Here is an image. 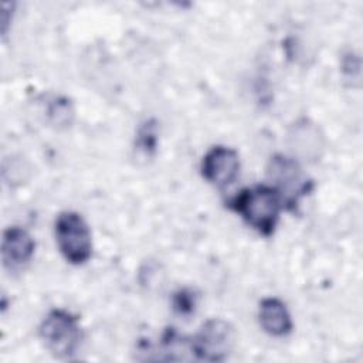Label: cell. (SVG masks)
I'll use <instances>...</instances> for the list:
<instances>
[{"label": "cell", "mask_w": 363, "mask_h": 363, "mask_svg": "<svg viewBox=\"0 0 363 363\" xmlns=\"http://www.w3.org/2000/svg\"><path fill=\"white\" fill-rule=\"evenodd\" d=\"M228 207L257 233L269 237L278 224L282 203L271 186L258 184L241 190L228 201Z\"/></svg>", "instance_id": "1"}, {"label": "cell", "mask_w": 363, "mask_h": 363, "mask_svg": "<svg viewBox=\"0 0 363 363\" xmlns=\"http://www.w3.org/2000/svg\"><path fill=\"white\" fill-rule=\"evenodd\" d=\"M38 335L45 349L58 359L72 357L82 339L78 318L65 309H52L43 319Z\"/></svg>", "instance_id": "2"}, {"label": "cell", "mask_w": 363, "mask_h": 363, "mask_svg": "<svg viewBox=\"0 0 363 363\" xmlns=\"http://www.w3.org/2000/svg\"><path fill=\"white\" fill-rule=\"evenodd\" d=\"M267 177L278 193L282 206L295 208L301 197L312 189V180L306 177L299 162L285 155H274L267 166Z\"/></svg>", "instance_id": "3"}, {"label": "cell", "mask_w": 363, "mask_h": 363, "mask_svg": "<svg viewBox=\"0 0 363 363\" xmlns=\"http://www.w3.org/2000/svg\"><path fill=\"white\" fill-rule=\"evenodd\" d=\"M54 231L60 252L69 264L82 265L91 258V231L81 214L75 211L60 213L55 218Z\"/></svg>", "instance_id": "4"}, {"label": "cell", "mask_w": 363, "mask_h": 363, "mask_svg": "<svg viewBox=\"0 0 363 363\" xmlns=\"http://www.w3.org/2000/svg\"><path fill=\"white\" fill-rule=\"evenodd\" d=\"M235 345V330L224 319L206 320L190 339L191 354L204 362L225 360Z\"/></svg>", "instance_id": "5"}, {"label": "cell", "mask_w": 363, "mask_h": 363, "mask_svg": "<svg viewBox=\"0 0 363 363\" xmlns=\"http://www.w3.org/2000/svg\"><path fill=\"white\" fill-rule=\"evenodd\" d=\"M201 176L211 184L224 187L231 184L240 173V157L237 150L227 146H213L200 164Z\"/></svg>", "instance_id": "6"}, {"label": "cell", "mask_w": 363, "mask_h": 363, "mask_svg": "<svg viewBox=\"0 0 363 363\" xmlns=\"http://www.w3.org/2000/svg\"><path fill=\"white\" fill-rule=\"evenodd\" d=\"M288 143L295 156L318 160L325 149V138L316 123L309 119L296 121L288 132Z\"/></svg>", "instance_id": "7"}, {"label": "cell", "mask_w": 363, "mask_h": 363, "mask_svg": "<svg viewBox=\"0 0 363 363\" xmlns=\"http://www.w3.org/2000/svg\"><path fill=\"white\" fill-rule=\"evenodd\" d=\"M35 242L30 233L21 227H9L1 238V258L6 268L10 271L20 269L34 255Z\"/></svg>", "instance_id": "8"}, {"label": "cell", "mask_w": 363, "mask_h": 363, "mask_svg": "<svg viewBox=\"0 0 363 363\" xmlns=\"http://www.w3.org/2000/svg\"><path fill=\"white\" fill-rule=\"evenodd\" d=\"M258 319L261 328L271 336L282 337L292 330V319L286 305L278 298L269 296L259 302Z\"/></svg>", "instance_id": "9"}, {"label": "cell", "mask_w": 363, "mask_h": 363, "mask_svg": "<svg viewBox=\"0 0 363 363\" xmlns=\"http://www.w3.org/2000/svg\"><path fill=\"white\" fill-rule=\"evenodd\" d=\"M45 115L51 125H55L57 128H67L72 122L74 108L68 98L54 96L47 102Z\"/></svg>", "instance_id": "10"}, {"label": "cell", "mask_w": 363, "mask_h": 363, "mask_svg": "<svg viewBox=\"0 0 363 363\" xmlns=\"http://www.w3.org/2000/svg\"><path fill=\"white\" fill-rule=\"evenodd\" d=\"M157 145V122L155 119L145 121L136 133L135 149L138 153L145 156H152L156 152Z\"/></svg>", "instance_id": "11"}, {"label": "cell", "mask_w": 363, "mask_h": 363, "mask_svg": "<svg viewBox=\"0 0 363 363\" xmlns=\"http://www.w3.org/2000/svg\"><path fill=\"white\" fill-rule=\"evenodd\" d=\"M197 299H199V295L193 289H189V288L179 289L177 292L173 294V298H172L173 311L182 316H189L194 312L197 306Z\"/></svg>", "instance_id": "12"}, {"label": "cell", "mask_w": 363, "mask_h": 363, "mask_svg": "<svg viewBox=\"0 0 363 363\" xmlns=\"http://www.w3.org/2000/svg\"><path fill=\"white\" fill-rule=\"evenodd\" d=\"M1 7H3V11H1V33H3V35H4L6 31H7V26H9V23H10L9 14L11 13L13 3H3Z\"/></svg>", "instance_id": "13"}]
</instances>
